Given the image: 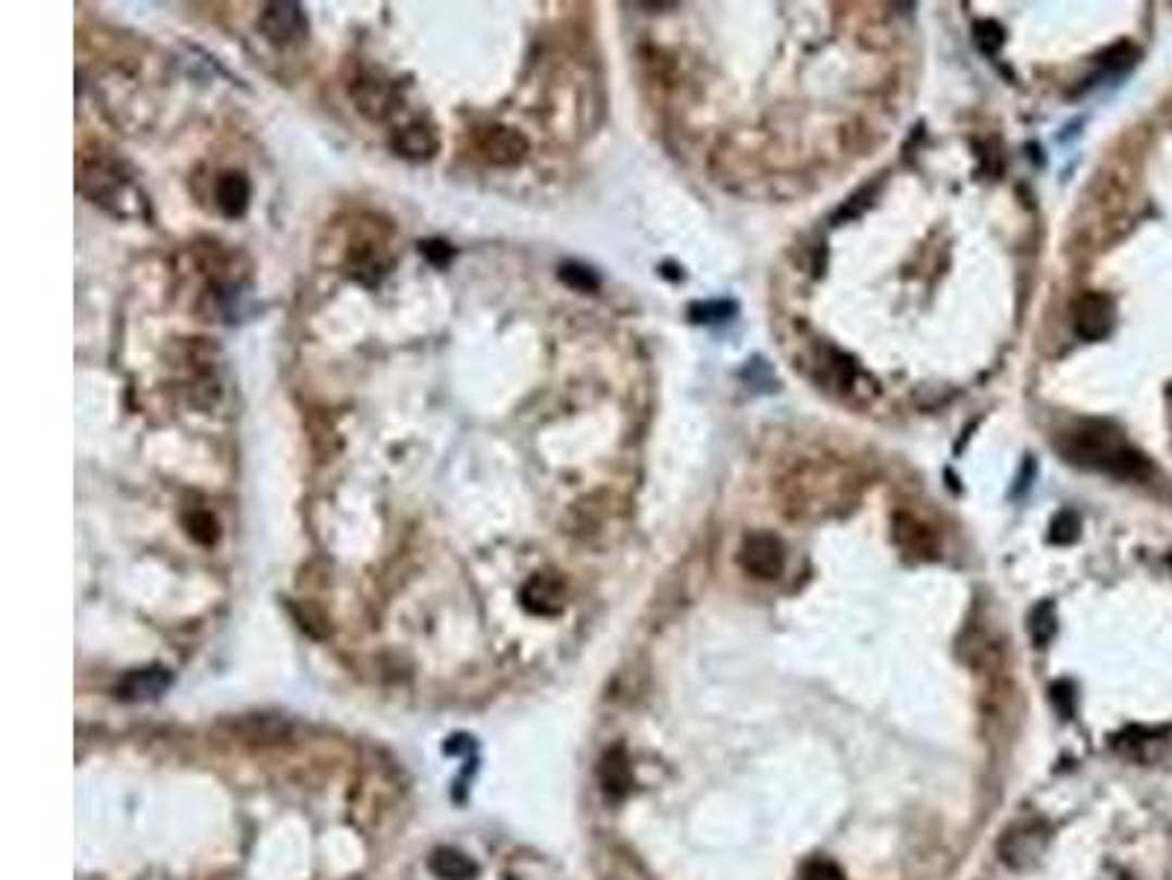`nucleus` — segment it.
Segmentation results:
<instances>
[{"mask_svg":"<svg viewBox=\"0 0 1172 880\" xmlns=\"http://www.w3.org/2000/svg\"><path fill=\"white\" fill-rule=\"evenodd\" d=\"M1064 453L1070 455L1073 464L1106 470V473L1117 475V479H1129V482H1137V479H1146L1152 473V467H1149L1144 455L1132 449V446H1125L1114 429H1108L1106 423H1090V426L1073 432L1064 441Z\"/></svg>","mask_w":1172,"mask_h":880,"instance_id":"f257e3e1","label":"nucleus"},{"mask_svg":"<svg viewBox=\"0 0 1172 880\" xmlns=\"http://www.w3.org/2000/svg\"><path fill=\"white\" fill-rule=\"evenodd\" d=\"M79 188L91 197V203L107 206L112 214H121L126 218L124 203H135L145 200L141 194L133 188V179L121 171L115 159L109 153H83L79 156Z\"/></svg>","mask_w":1172,"mask_h":880,"instance_id":"f03ea898","label":"nucleus"},{"mask_svg":"<svg viewBox=\"0 0 1172 880\" xmlns=\"http://www.w3.org/2000/svg\"><path fill=\"white\" fill-rule=\"evenodd\" d=\"M475 145H478V153L496 168H513L520 165L525 153H528V138L522 136L520 129L513 126H484L475 136Z\"/></svg>","mask_w":1172,"mask_h":880,"instance_id":"7ed1b4c3","label":"nucleus"},{"mask_svg":"<svg viewBox=\"0 0 1172 880\" xmlns=\"http://www.w3.org/2000/svg\"><path fill=\"white\" fill-rule=\"evenodd\" d=\"M739 563L750 575L771 581L777 579L783 567H786V551H783V543H780V537H774V534H750L748 541L741 543Z\"/></svg>","mask_w":1172,"mask_h":880,"instance_id":"20e7f679","label":"nucleus"},{"mask_svg":"<svg viewBox=\"0 0 1172 880\" xmlns=\"http://www.w3.org/2000/svg\"><path fill=\"white\" fill-rule=\"evenodd\" d=\"M259 29L273 45H294L306 39L308 18L299 3H267L259 15Z\"/></svg>","mask_w":1172,"mask_h":880,"instance_id":"39448f33","label":"nucleus"},{"mask_svg":"<svg viewBox=\"0 0 1172 880\" xmlns=\"http://www.w3.org/2000/svg\"><path fill=\"white\" fill-rule=\"evenodd\" d=\"M1073 326L1085 340H1102L1114 330V300L1108 294H1082L1073 306Z\"/></svg>","mask_w":1172,"mask_h":880,"instance_id":"423d86ee","label":"nucleus"},{"mask_svg":"<svg viewBox=\"0 0 1172 880\" xmlns=\"http://www.w3.org/2000/svg\"><path fill=\"white\" fill-rule=\"evenodd\" d=\"M349 95L356 100V107L361 115H366L370 121H385L396 112L399 107V97H396V88L385 79L375 77H358L352 86H349Z\"/></svg>","mask_w":1172,"mask_h":880,"instance_id":"0eeeda50","label":"nucleus"},{"mask_svg":"<svg viewBox=\"0 0 1172 880\" xmlns=\"http://www.w3.org/2000/svg\"><path fill=\"white\" fill-rule=\"evenodd\" d=\"M522 605L531 613H543V617L560 613L566 605V584L558 572H537L522 591Z\"/></svg>","mask_w":1172,"mask_h":880,"instance_id":"6e6552de","label":"nucleus"},{"mask_svg":"<svg viewBox=\"0 0 1172 880\" xmlns=\"http://www.w3.org/2000/svg\"><path fill=\"white\" fill-rule=\"evenodd\" d=\"M390 145H394L396 153L404 156V159L423 162V159H432V156L437 153L440 141H437V133H434L432 124H425V121H413V124L396 129L394 138H390Z\"/></svg>","mask_w":1172,"mask_h":880,"instance_id":"1a4fd4ad","label":"nucleus"},{"mask_svg":"<svg viewBox=\"0 0 1172 880\" xmlns=\"http://www.w3.org/2000/svg\"><path fill=\"white\" fill-rule=\"evenodd\" d=\"M214 203L226 218H240L250 206V179L240 171H226L214 183Z\"/></svg>","mask_w":1172,"mask_h":880,"instance_id":"9d476101","label":"nucleus"},{"mask_svg":"<svg viewBox=\"0 0 1172 880\" xmlns=\"http://www.w3.org/2000/svg\"><path fill=\"white\" fill-rule=\"evenodd\" d=\"M894 537L900 541V546L914 555H933L935 551V537L933 532L923 523H918L909 513H900L894 517Z\"/></svg>","mask_w":1172,"mask_h":880,"instance_id":"9b49d317","label":"nucleus"},{"mask_svg":"<svg viewBox=\"0 0 1172 880\" xmlns=\"http://www.w3.org/2000/svg\"><path fill=\"white\" fill-rule=\"evenodd\" d=\"M601 784H604L607 795H613V798H622L627 793V786H631V766H627V757L619 748L610 752L604 757V764H601Z\"/></svg>","mask_w":1172,"mask_h":880,"instance_id":"f8f14e48","label":"nucleus"},{"mask_svg":"<svg viewBox=\"0 0 1172 880\" xmlns=\"http://www.w3.org/2000/svg\"><path fill=\"white\" fill-rule=\"evenodd\" d=\"M167 684V676H162L159 669H145V672H135V676L126 678L124 696L126 698H150L155 696L159 690Z\"/></svg>","mask_w":1172,"mask_h":880,"instance_id":"ddd939ff","label":"nucleus"},{"mask_svg":"<svg viewBox=\"0 0 1172 880\" xmlns=\"http://www.w3.org/2000/svg\"><path fill=\"white\" fill-rule=\"evenodd\" d=\"M185 525H188V534H191L194 541L202 543V546H212V543L217 541V534H221L214 513L209 511H194L191 517L185 520Z\"/></svg>","mask_w":1172,"mask_h":880,"instance_id":"4468645a","label":"nucleus"},{"mask_svg":"<svg viewBox=\"0 0 1172 880\" xmlns=\"http://www.w3.org/2000/svg\"><path fill=\"white\" fill-rule=\"evenodd\" d=\"M601 878L604 880H648L643 875V869L636 866L627 854H610L607 857V869H601Z\"/></svg>","mask_w":1172,"mask_h":880,"instance_id":"2eb2a0df","label":"nucleus"},{"mask_svg":"<svg viewBox=\"0 0 1172 880\" xmlns=\"http://www.w3.org/2000/svg\"><path fill=\"white\" fill-rule=\"evenodd\" d=\"M736 306L727 300H712V302H695L689 314H693L695 323H719V320L733 318Z\"/></svg>","mask_w":1172,"mask_h":880,"instance_id":"dca6fc26","label":"nucleus"},{"mask_svg":"<svg viewBox=\"0 0 1172 880\" xmlns=\"http://www.w3.org/2000/svg\"><path fill=\"white\" fill-rule=\"evenodd\" d=\"M560 280L566 282L569 288H575V290H596L598 288V276L586 264H575V262H569L560 268Z\"/></svg>","mask_w":1172,"mask_h":880,"instance_id":"f3484780","label":"nucleus"},{"mask_svg":"<svg viewBox=\"0 0 1172 880\" xmlns=\"http://www.w3.org/2000/svg\"><path fill=\"white\" fill-rule=\"evenodd\" d=\"M1056 634V617H1052V605H1040L1032 617V637L1038 646L1049 643V637Z\"/></svg>","mask_w":1172,"mask_h":880,"instance_id":"a211bd4d","label":"nucleus"},{"mask_svg":"<svg viewBox=\"0 0 1172 880\" xmlns=\"http://www.w3.org/2000/svg\"><path fill=\"white\" fill-rule=\"evenodd\" d=\"M1052 543H1073L1079 537V517L1073 511H1061L1052 523Z\"/></svg>","mask_w":1172,"mask_h":880,"instance_id":"6ab92c4d","label":"nucleus"},{"mask_svg":"<svg viewBox=\"0 0 1172 880\" xmlns=\"http://www.w3.org/2000/svg\"><path fill=\"white\" fill-rule=\"evenodd\" d=\"M420 252H423L425 259H428L434 268H446V264L452 262V256H454L452 247H449L446 241H437V238H432V241H420Z\"/></svg>","mask_w":1172,"mask_h":880,"instance_id":"aec40b11","label":"nucleus"},{"mask_svg":"<svg viewBox=\"0 0 1172 880\" xmlns=\"http://www.w3.org/2000/svg\"><path fill=\"white\" fill-rule=\"evenodd\" d=\"M976 41H980V48L990 57V53H997L999 45H1002V29H999L994 21H980V24H976Z\"/></svg>","mask_w":1172,"mask_h":880,"instance_id":"412c9836","label":"nucleus"},{"mask_svg":"<svg viewBox=\"0 0 1172 880\" xmlns=\"http://www.w3.org/2000/svg\"><path fill=\"white\" fill-rule=\"evenodd\" d=\"M803 880H847L845 871L830 860H809L803 869Z\"/></svg>","mask_w":1172,"mask_h":880,"instance_id":"4be33fe9","label":"nucleus"}]
</instances>
